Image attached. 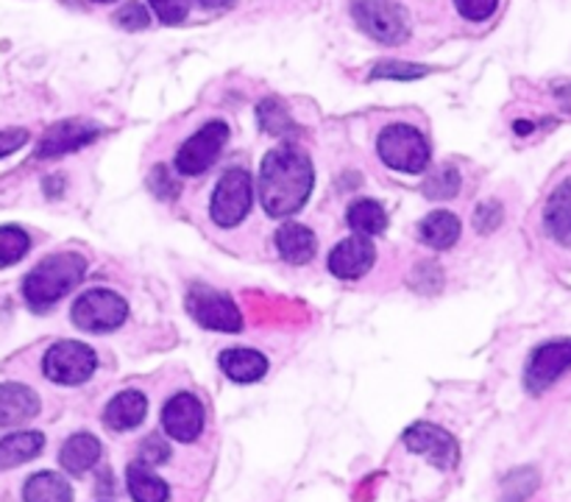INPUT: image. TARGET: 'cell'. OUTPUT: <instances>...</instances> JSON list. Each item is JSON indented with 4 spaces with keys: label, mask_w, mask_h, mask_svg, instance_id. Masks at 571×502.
Segmentation results:
<instances>
[{
    "label": "cell",
    "mask_w": 571,
    "mask_h": 502,
    "mask_svg": "<svg viewBox=\"0 0 571 502\" xmlns=\"http://www.w3.org/2000/svg\"><path fill=\"white\" fill-rule=\"evenodd\" d=\"M316 187L310 154L282 145L265 154L260 165V204L271 218H287L307 204Z\"/></svg>",
    "instance_id": "1"
},
{
    "label": "cell",
    "mask_w": 571,
    "mask_h": 502,
    "mask_svg": "<svg viewBox=\"0 0 571 502\" xmlns=\"http://www.w3.org/2000/svg\"><path fill=\"white\" fill-rule=\"evenodd\" d=\"M87 274V260L76 251L51 254L36 263L23 280V296L34 310H48L78 285Z\"/></svg>",
    "instance_id": "2"
},
{
    "label": "cell",
    "mask_w": 571,
    "mask_h": 502,
    "mask_svg": "<svg viewBox=\"0 0 571 502\" xmlns=\"http://www.w3.org/2000/svg\"><path fill=\"white\" fill-rule=\"evenodd\" d=\"M376 154L391 171L421 176L429 165V143L416 126L391 123L376 140Z\"/></svg>",
    "instance_id": "3"
},
{
    "label": "cell",
    "mask_w": 571,
    "mask_h": 502,
    "mask_svg": "<svg viewBox=\"0 0 571 502\" xmlns=\"http://www.w3.org/2000/svg\"><path fill=\"white\" fill-rule=\"evenodd\" d=\"M351 18L371 40L399 45L410 36V14L399 0H351Z\"/></svg>",
    "instance_id": "4"
},
{
    "label": "cell",
    "mask_w": 571,
    "mask_h": 502,
    "mask_svg": "<svg viewBox=\"0 0 571 502\" xmlns=\"http://www.w3.org/2000/svg\"><path fill=\"white\" fill-rule=\"evenodd\" d=\"M129 318V305L120 293L109 287H92L84 291L73 305V324L84 332H114Z\"/></svg>",
    "instance_id": "5"
},
{
    "label": "cell",
    "mask_w": 571,
    "mask_h": 502,
    "mask_svg": "<svg viewBox=\"0 0 571 502\" xmlns=\"http://www.w3.org/2000/svg\"><path fill=\"white\" fill-rule=\"evenodd\" d=\"M254 198V185H251L249 171L243 167H229L221 182L215 185L212 204H209V216L221 229H234L245 221Z\"/></svg>",
    "instance_id": "6"
},
{
    "label": "cell",
    "mask_w": 571,
    "mask_h": 502,
    "mask_svg": "<svg viewBox=\"0 0 571 502\" xmlns=\"http://www.w3.org/2000/svg\"><path fill=\"white\" fill-rule=\"evenodd\" d=\"M98 369L96 349L81 341H59L42 358V371L56 385H81Z\"/></svg>",
    "instance_id": "7"
},
{
    "label": "cell",
    "mask_w": 571,
    "mask_h": 502,
    "mask_svg": "<svg viewBox=\"0 0 571 502\" xmlns=\"http://www.w3.org/2000/svg\"><path fill=\"white\" fill-rule=\"evenodd\" d=\"M187 313L193 321L215 332H240L243 329V313L232 302V296L215 291L209 285H193L187 291Z\"/></svg>",
    "instance_id": "8"
},
{
    "label": "cell",
    "mask_w": 571,
    "mask_h": 502,
    "mask_svg": "<svg viewBox=\"0 0 571 502\" xmlns=\"http://www.w3.org/2000/svg\"><path fill=\"white\" fill-rule=\"evenodd\" d=\"M229 140V126L223 120H209L193 134L190 140H185L179 151H176V171L182 176H198L204 171L215 165V160L221 156L223 145Z\"/></svg>",
    "instance_id": "9"
},
{
    "label": "cell",
    "mask_w": 571,
    "mask_h": 502,
    "mask_svg": "<svg viewBox=\"0 0 571 502\" xmlns=\"http://www.w3.org/2000/svg\"><path fill=\"white\" fill-rule=\"evenodd\" d=\"M571 369V338H560V341L541 343L536 352L527 360V369H524V385L530 394H543L547 389H552L560 376Z\"/></svg>",
    "instance_id": "10"
},
{
    "label": "cell",
    "mask_w": 571,
    "mask_h": 502,
    "mask_svg": "<svg viewBox=\"0 0 571 502\" xmlns=\"http://www.w3.org/2000/svg\"><path fill=\"white\" fill-rule=\"evenodd\" d=\"M405 447L410 452L424 455L429 463H435L438 469H454L460 460V447L454 441L452 433H447L443 427L429 425V422H418V425L407 427L405 436H402Z\"/></svg>",
    "instance_id": "11"
},
{
    "label": "cell",
    "mask_w": 571,
    "mask_h": 502,
    "mask_svg": "<svg viewBox=\"0 0 571 502\" xmlns=\"http://www.w3.org/2000/svg\"><path fill=\"white\" fill-rule=\"evenodd\" d=\"M162 427L179 444L198 441L204 433V405L196 394H176L162 407Z\"/></svg>",
    "instance_id": "12"
},
{
    "label": "cell",
    "mask_w": 571,
    "mask_h": 502,
    "mask_svg": "<svg viewBox=\"0 0 571 502\" xmlns=\"http://www.w3.org/2000/svg\"><path fill=\"white\" fill-rule=\"evenodd\" d=\"M376 263V249L369 240V234H351L340 240L329 254V271L338 280H360L369 274Z\"/></svg>",
    "instance_id": "13"
},
{
    "label": "cell",
    "mask_w": 571,
    "mask_h": 502,
    "mask_svg": "<svg viewBox=\"0 0 571 502\" xmlns=\"http://www.w3.org/2000/svg\"><path fill=\"white\" fill-rule=\"evenodd\" d=\"M96 138H98L96 126L67 120V123L54 126V129L42 138L40 149H36V156H40V160H54V156L73 154V151L84 149V145L92 143Z\"/></svg>",
    "instance_id": "14"
},
{
    "label": "cell",
    "mask_w": 571,
    "mask_h": 502,
    "mask_svg": "<svg viewBox=\"0 0 571 502\" xmlns=\"http://www.w3.org/2000/svg\"><path fill=\"white\" fill-rule=\"evenodd\" d=\"M40 413V396L23 383H0V427L31 422Z\"/></svg>",
    "instance_id": "15"
},
{
    "label": "cell",
    "mask_w": 571,
    "mask_h": 502,
    "mask_svg": "<svg viewBox=\"0 0 571 502\" xmlns=\"http://www.w3.org/2000/svg\"><path fill=\"white\" fill-rule=\"evenodd\" d=\"M276 249H279L285 263L307 265L316 258L318 238L310 227H301V223H282V227L276 229Z\"/></svg>",
    "instance_id": "16"
},
{
    "label": "cell",
    "mask_w": 571,
    "mask_h": 502,
    "mask_svg": "<svg viewBox=\"0 0 571 502\" xmlns=\"http://www.w3.org/2000/svg\"><path fill=\"white\" fill-rule=\"evenodd\" d=\"M145 413H149V400L140 391H120L118 396H112L103 411V422L112 430H134V427L143 425Z\"/></svg>",
    "instance_id": "17"
},
{
    "label": "cell",
    "mask_w": 571,
    "mask_h": 502,
    "mask_svg": "<svg viewBox=\"0 0 571 502\" xmlns=\"http://www.w3.org/2000/svg\"><path fill=\"white\" fill-rule=\"evenodd\" d=\"M98 458H101V441L90 436V433H76V436H70L62 444L59 463L73 478H81V474L90 472L98 463Z\"/></svg>",
    "instance_id": "18"
},
{
    "label": "cell",
    "mask_w": 571,
    "mask_h": 502,
    "mask_svg": "<svg viewBox=\"0 0 571 502\" xmlns=\"http://www.w3.org/2000/svg\"><path fill=\"white\" fill-rule=\"evenodd\" d=\"M543 229L552 240L571 249V179L560 182L543 207Z\"/></svg>",
    "instance_id": "19"
},
{
    "label": "cell",
    "mask_w": 571,
    "mask_h": 502,
    "mask_svg": "<svg viewBox=\"0 0 571 502\" xmlns=\"http://www.w3.org/2000/svg\"><path fill=\"white\" fill-rule=\"evenodd\" d=\"M221 369L234 383H256L268 374V358L256 349H227L221 352Z\"/></svg>",
    "instance_id": "20"
},
{
    "label": "cell",
    "mask_w": 571,
    "mask_h": 502,
    "mask_svg": "<svg viewBox=\"0 0 571 502\" xmlns=\"http://www.w3.org/2000/svg\"><path fill=\"white\" fill-rule=\"evenodd\" d=\"M460 218L454 216V212H449V209H435V212H429L427 218L421 221V227H418V234H421L424 243L429 245V249H452L454 243L460 240Z\"/></svg>",
    "instance_id": "21"
},
{
    "label": "cell",
    "mask_w": 571,
    "mask_h": 502,
    "mask_svg": "<svg viewBox=\"0 0 571 502\" xmlns=\"http://www.w3.org/2000/svg\"><path fill=\"white\" fill-rule=\"evenodd\" d=\"M45 447V436L36 430L12 433V436L0 438V469H14L20 463H29Z\"/></svg>",
    "instance_id": "22"
},
{
    "label": "cell",
    "mask_w": 571,
    "mask_h": 502,
    "mask_svg": "<svg viewBox=\"0 0 571 502\" xmlns=\"http://www.w3.org/2000/svg\"><path fill=\"white\" fill-rule=\"evenodd\" d=\"M125 480H129V491L131 500L134 502H167L171 500V489H167L165 480L160 474L151 472V467L134 460L129 463V472H125Z\"/></svg>",
    "instance_id": "23"
},
{
    "label": "cell",
    "mask_w": 571,
    "mask_h": 502,
    "mask_svg": "<svg viewBox=\"0 0 571 502\" xmlns=\"http://www.w3.org/2000/svg\"><path fill=\"white\" fill-rule=\"evenodd\" d=\"M25 502H73V489L62 474L36 472L25 480Z\"/></svg>",
    "instance_id": "24"
},
{
    "label": "cell",
    "mask_w": 571,
    "mask_h": 502,
    "mask_svg": "<svg viewBox=\"0 0 571 502\" xmlns=\"http://www.w3.org/2000/svg\"><path fill=\"white\" fill-rule=\"evenodd\" d=\"M345 221L358 234H382L387 229V212L374 198H358L345 209Z\"/></svg>",
    "instance_id": "25"
},
{
    "label": "cell",
    "mask_w": 571,
    "mask_h": 502,
    "mask_svg": "<svg viewBox=\"0 0 571 502\" xmlns=\"http://www.w3.org/2000/svg\"><path fill=\"white\" fill-rule=\"evenodd\" d=\"M256 120H260V129L265 134H274V138H282L287 132H296V123H293L290 112L282 107V101L276 98H268L256 107Z\"/></svg>",
    "instance_id": "26"
},
{
    "label": "cell",
    "mask_w": 571,
    "mask_h": 502,
    "mask_svg": "<svg viewBox=\"0 0 571 502\" xmlns=\"http://www.w3.org/2000/svg\"><path fill=\"white\" fill-rule=\"evenodd\" d=\"M31 238L20 227H0V265H14L29 254Z\"/></svg>",
    "instance_id": "27"
},
{
    "label": "cell",
    "mask_w": 571,
    "mask_h": 502,
    "mask_svg": "<svg viewBox=\"0 0 571 502\" xmlns=\"http://www.w3.org/2000/svg\"><path fill=\"white\" fill-rule=\"evenodd\" d=\"M458 190H460V171L452 165L438 171V174H435L432 179H427V185H424V193H427L432 201H443V198L458 196Z\"/></svg>",
    "instance_id": "28"
},
{
    "label": "cell",
    "mask_w": 571,
    "mask_h": 502,
    "mask_svg": "<svg viewBox=\"0 0 571 502\" xmlns=\"http://www.w3.org/2000/svg\"><path fill=\"white\" fill-rule=\"evenodd\" d=\"M427 67L410 65V62H380L371 70V78H391V81H416L427 76Z\"/></svg>",
    "instance_id": "29"
},
{
    "label": "cell",
    "mask_w": 571,
    "mask_h": 502,
    "mask_svg": "<svg viewBox=\"0 0 571 502\" xmlns=\"http://www.w3.org/2000/svg\"><path fill=\"white\" fill-rule=\"evenodd\" d=\"M154 14L160 18V23L165 25H176L190 14L193 0H149Z\"/></svg>",
    "instance_id": "30"
},
{
    "label": "cell",
    "mask_w": 571,
    "mask_h": 502,
    "mask_svg": "<svg viewBox=\"0 0 571 502\" xmlns=\"http://www.w3.org/2000/svg\"><path fill=\"white\" fill-rule=\"evenodd\" d=\"M454 7H458V12L463 14L465 20H471V23H482V20L494 18L499 0H454Z\"/></svg>",
    "instance_id": "31"
},
{
    "label": "cell",
    "mask_w": 571,
    "mask_h": 502,
    "mask_svg": "<svg viewBox=\"0 0 571 502\" xmlns=\"http://www.w3.org/2000/svg\"><path fill=\"white\" fill-rule=\"evenodd\" d=\"M171 458V447H167L162 438L156 436H149L143 444H140V452H138V460L140 463H145V467H160V463H165V460Z\"/></svg>",
    "instance_id": "32"
},
{
    "label": "cell",
    "mask_w": 571,
    "mask_h": 502,
    "mask_svg": "<svg viewBox=\"0 0 571 502\" xmlns=\"http://www.w3.org/2000/svg\"><path fill=\"white\" fill-rule=\"evenodd\" d=\"M114 23H118L120 29L140 31V29H145V25H149L151 20H149V12H145L143 3H138V0H131V3H125V7L120 9L118 14H114Z\"/></svg>",
    "instance_id": "33"
},
{
    "label": "cell",
    "mask_w": 571,
    "mask_h": 502,
    "mask_svg": "<svg viewBox=\"0 0 571 502\" xmlns=\"http://www.w3.org/2000/svg\"><path fill=\"white\" fill-rule=\"evenodd\" d=\"M502 218H505V212H502V204H496V201L482 204V207H476V212H474L476 232H494V229L502 223Z\"/></svg>",
    "instance_id": "34"
},
{
    "label": "cell",
    "mask_w": 571,
    "mask_h": 502,
    "mask_svg": "<svg viewBox=\"0 0 571 502\" xmlns=\"http://www.w3.org/2000/svg\"><path fill=\"white\" fill-rule=\"evenodd\" d=\"M151 190H154L162 201H167V198L179 196V182H173L171 176H167V167L160 165L154 167V174H151Z\"/></svg>",
    "instance_id": "35"
},
{
    "label": "cell",
    "mask_w": 571,
    "mask_h": 502,
    "mask_svg": "<svg viewBox=\"0 0 571 502\" xmlns=\"http://www.w3.org/2000/svg\"><path fill=\"white\" fill-rule=\"evenodd\" d=\"M29 143V132L25 129H9V132H0V160L14 151H20Z\"/></svg>",
    "instance_id": "36"
},
{
    "label": "cell",
    "mask_w": 571,
    "mask_h": 502,
    "mask_svg": "<svg viewBox=\"0 0 571 502\" xmlns=\"http://www.w3.org/2000/svg\"><path fill=\"white\" fill-rule=\"evenodd\" d=\"M198 3H201V7H207V9H221V7H229L232 0H198Z\"/></svg>",
    "instance_id": "37"
},
{
    "label": "cell",
    "mask_w": 571,
    "mask_h": 502,
    "mask_svg": "<svg viewBox=\"0 0 571 502\" xmlns=\"http://www.w3.org/2000/svg\"><path fill=\"white\" fill-rule=\"evenodd\" d=\"M96 3H114V0H96Z\"/></svg>",
    "instance_id": "38"
}]
</instances>
